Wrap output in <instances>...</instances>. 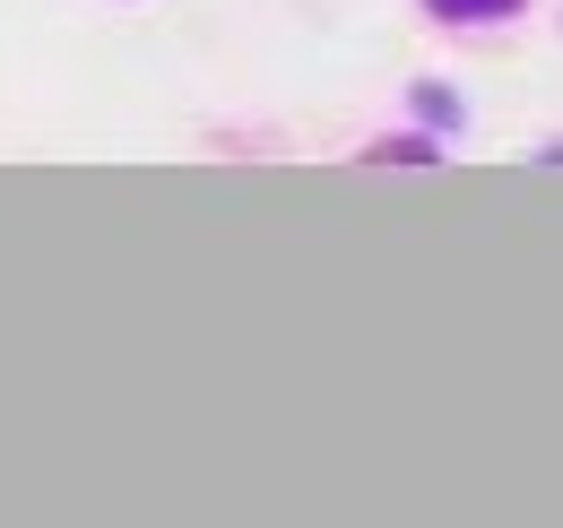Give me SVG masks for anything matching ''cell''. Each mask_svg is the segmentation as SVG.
I'll list each match as a JSON object with an SVG mask.
<instances>
[{"label": "cell", "instance_id": "obj_1", "mask_svg": "<svg viewBox=\"0 0 563 528\" xmlns=\"http://www.w3.org/2000/svg\"><path fill=\"white\" fill-rule=\"evenodd\" d=\"M442 18H503V9H520V0H433Z\"/></svg>", "mask_w": 563, "mask_h": 528}]
</instances>
